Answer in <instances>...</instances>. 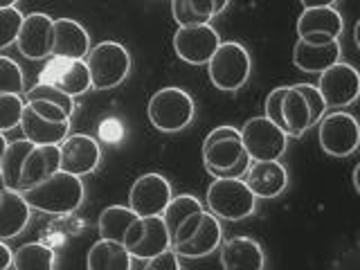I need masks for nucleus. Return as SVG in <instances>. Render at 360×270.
Returning a JSON list of instances; mask_svg holds the SVG:
<instances>
[{
    "label": "nucleus",
    "mask_w": 360,
    "mask_h": 270,
    "mask_svg": "<svg viewBox=\"0 0 360 270\" xmlns=\"http://www.w3.org/2000/svg\"><path fill=\"white\" fill-rule=\"evenodd\" d=\"M295 88L304 95V99H307V104H309V110H311V129L318 127V122L324 117V112L329 110V106H326V101H324V97L320 93V88L313 86V84H295Z\"/></svg>",
    "instance_id": "c9c22d12"
},
{
    "label": "nucleus",
    "mask_w": 360,
    "mask_h": 270,
    "mask_svg": "<svg viewBox=\"0 0 360 270\" xmlns=\"http://www.w3.org/2000/svg\"><path fill=\"white\" fill-rule=\"evenodd\" d=\"M22 90H25V75L20 65L9 56L0 54V93L22 95Z\"/></svg>",
    "instance_id": "72a5a7b5"
},
{
    "label": "nucleus",
    "mask_w": 360,
    "mask_h": 270,
    "mask_svg": "<svg viewBox=\"0 0 360 270\" xmlns=\"http://www.w3.org/2000/svg\"><path fill=\"white\" fill-rule=\"evenodd\" d=\"M174 191L172 183L162 174H144L131 185L129 191V207L138 214V217H158L162 214L167 202L172 200Z\"/></svg>",
    "instance_id": "f8f14e48"
},
{
    "label": "nucleus",
    "mask_w": 360,
    "mask_h": 270,
    "mask_svg": "<svg viewBox=\"0 0 360 270\" xmlns=\"http://www.w3.org/2000/svg\"><path fill=\"white\" fill-rule=\"evenodd\" d=\"M59 169H61L59 144H34L32 151L25 158V162H22L18 191H25L34 185L43 183L45 178H50L54 172H59Z\"/></svg>",
    "instance_id": "a211bd4d"
},
{
    "label": "nucleus",
    "mask_w": 360,
    "mask_h": 270,
    "mask_svg": "<svg viewBox=\"0 0 360 270\" xmlns=\"http://www.w3.org/2000/svg\"><path fill=\"white\" fill-rule=\"evenodd\" d=\"M90 82L95 90H110L124 84L131 75V54L117 41H101L86 56Z\"/></svg>",
    "instance_id": "39448f33"
},
{
    "label": "nucleus",
    "mask_w": 360,
    "mask_h": 270,
    "mask_svg": "<svg viewBox=\"0 0 360 270\" xmlns=\"http://www.w3.org/2000/svg\"><path fill=\"white\" fill-rule=\"evenodd\" d=\"M207 75L214 88L223 90V93H236L252 75L250 52L236 41H221L217 52L207 61Z\"/></svg>",
    "instance_id": "7ed1b4c3"
},
{
    "label": "nucleus",
    "mask_w": 360,
    "mask_h": 270,
    "mask_svg": "<svg viewBox=\"0 0 360 270\" xmlns=\"http://www.w3.org/2000/svg\"><path fill=\"white\" fill-rule=\"evenodd\" d=\"M90 34L82 22L72 18H56L54 20V37H52V56L63 59H86L90 52Z\"/></svg>",
    "instance_id": "6ab92c4d"
},
{
    "label": "nucleus",
    "mask_w": 360,
    "mask_h": 270,
    "mask_svg": "<svg viewBox=\"0 0 360 270\" xmlns=\"http://www.w3.org/2000/svg\"><path fill=\"white\" fill-rule=\"evenodd\" d=\"M59 149H61V169L79 178L93 174L101 162V146L93 135L68 133L65 140L59 144Z\"/></svg>",
    "instance_id": "4468645a"
},
{
    "label": "nucleus",
    "mask_w": 360,
    "mask_h": 270,
    "mask_svg": "<svg viewBox=\"0 0 360 270\" xmlns=\"http://www.w3.org/2000/svg\"><path fill=\"white\" fill-rule=\"evenodd\" d=\"M205 202L214 217L223 221H243L257 212V196L243 178H214Z\"/></svg>",
    "instance_id": "20e7f679"
},
{
    "label": "nucleus",
    "mask_w": 360,
    "mask_h": 270,
    "mask_svg": "<svg viewBox=\"0 0 360 270\" xmlns=\"http://www.w3.org/2000/svg\"><path fill=\"white\" fill-rule=\"evenodd\" d=\"M18 5V0H0V9H5V7H16Z\"/></svg>",
    "instance_id": "de8ad7c7"
},
{
    "label": "nucleus",
    "mask_w": 360,
    "mask_h": 270,
    "mask_svg": "<svg viewBox=\"0 0 360 270\" xmlns=\"http://www.w3.org/2000/svg\"><path fill=\"white\" fill-rule=\"evenodd\" d=\"M318 140L326 155L331 158H349L360 146V122L342 108L333 112H324L318 122Z\"/></svg>",
    "instance_id": "423d86ee"
},
{
    "label": "nucleus",
    "mask_w": 360,
    "mask_h": 270,
    "mask_svg": "<svg viewBox=\"0 0 360 270\" xmlns=\"http://www.w3.org/2000/svg\"><path fill=\"white\" fill-rule=\"evenodd\" d=\"M221 45L219 32L210 22L196 25H180L174 34V50L180 61L189 65H207L212 54Z\"/></svg>",
    "instance_id": "6e6552de"
},
{
    "label": "nucleus",
    "mask_w": 360,
    "mask_h": 270,
    "mask_svg": "<svg viewBox=\"0 0 360 270\" xmlns=\"http://www.w3.org/2000/svg\"><path fill=\"white\" fill-rule=\"evenodd\" d=\"M88 270H131L133 257L127 250V245L112 239H99L90 245L86 257Z\"/></svg>",
    "instance_id": "b1692460"
},
{
    "label": "nucleus",
    "mask_w": 360,
    "mask_h": 270,
    "mask_svg": "<svg viewBox=\"0 0 360 270\" xmlns=\"http://www.w3.org/2000/svg\"><path fill=\"white\" fill-rule=\"evenodd\" d=\"M32 99H45V101H52V104H59L70 117L75 112V97H70L68 93H63V90H59L52 84L39 82L37 86H32L25 93V101H32Z\"/></svg>",
    "instance_id": "473e14b6"
},
{
    "label": "nucleus",
    "mask_w": 360,
    "mask_h": 270,
    "mask_svg": "<svg viewBox=\"0 0 360 270\" xmlns=\"http://www.w3.org/2000/svg\"><path fill=\"white\" fill-rule=\"evenodd\" d=\"M7 138H5V133L0 131V167H3V155H5V149H7Z\"/></svg>",
    "instance_id": "c03bdc74"
},
{
    "label": "nucleus",
    "mask_w": 360,
    "mask_h": 270,
    "mask_svg": "<svg viewBox=\"0 0 360 270\" xmlns=\"http://www.w3.org/2000/svg\"><path fill=\"white\" fill-rule=\"evenodd\" d=\"M32 142L30 140H14L7 144L5 155H3V167H0V178H3L5 189H20V172H22V162H25L27 153L32 151Z\"/></svg>",
    "instance_id": "cd10ccee"
},
{
    "label": "nucleus",
    "mask_w": 360,
    "mask_h": 270,
    "mask_svg": "<svg viewBox=\"0 0 360 270\" xmlns=\"http://www.w3.org/2000/svg\"><path fill=\"white\" fill-rule=\"evenodd\" d=\"M140 217L135 214L129 205H110L99 214L97 221V230H99V239H112L124 243L129 230L133 228V223Z\"/></svg>",
    "instance_id": "bb28decb"
},
{
    "label": "nucleus",
    "mask_w": 360,
    "mask_h": 270,
    "mask_svg": "<svg viewBox=\"0 0 360 270\" xmlns=\"http://www.w3.org/2000/svg\"><path fill=\"white\" fill-rule=\"evenodd\" d=\"M281 115H284L288 138H302L311 129V110L304 95L295 86H288L284 101H281Z\"/></svg>",
    "instance_id": "a878e982"
},
{
    "label": "nucleus",
    "mask_w": 360,
    "mask_h": 270,
    "mask_svg": "<svg viewBox=\"0 0 360 270\" xmlns=\"http://www.w3.org/2000/svg\"><path fill=\"white\" fill-rule=\"evenodd\" d=\"M52 37H54V18L41 11L22 16V25L16 39L18 52L30 61H43L52 56Z\"/></svg>",
    "instance_id": "ddd939ff"
},
{
    "label": "nucleus",
    "mask_w": 360,
    "mask_h": 270,
    "mask_svg": "<svg viewBox=\"0 0 360 270\" xmlns=\"http://www.w3.org/2000/svg\"><path fill=\"white\" fill-rule=\"evenodd\" d=\"M243 180L257 198L270 200L288 189V169L279 160H252Z\"/></svg>",
    "instance_id": "2eb2a0df"
},
{
    "label": "nucleus",
    "mask_w": 360,
    "mask_h": 270,
    "mask_svg": "<svg viewBox=\"0 0 360 270\" xmlns=\"http://www.w3.org/2000/svg\"><path fill=\"white\" fill-rule=\"evenodd\" d=\"M39 82L52 84L75 99L93 88L86 59H63V56H48V63L43 65Z\"/></svg>",
    "instance_id": "9d476101"
},
{
    "label": "nucleus",
    "mask_w": 360,
    "mask_h": 270,
    "mask_svg": "<svg viewBox=\"0 0 360 270\" xmlns=\"http://www.w3.org/2000/svg\"><path fill=\"white\" fill-rule=\"evenodd\" d=\"M340 59H342V45L338 39L329 43H307L300 39L295 43V48H292V63H295L297 70L309 75H320Z\"/></svg>",
    "instance_id": "f3484780"
},
{
    "label": "nucleus",
    "mask_w": 360,
    "mask_h": 270,
    "mask_svg": "<svg viewBox=\"0 0 360 270\" xmlns=\"http://www.w3.org/2000/svg\"><path fill=\"white\" fill-rule=\"evenodd\" d=\"M27 104L39 112L41 117L45 120H52V122H65L70 120V115L59 106V104H52V101H45V99H32Z\"/></svg>",
    "instance_id": "58836bf2"
},
{
    "label": "nucleus",
    "mask_w": 360,
    "mask_h": 270,
    "mask_svg": "<svg viewBox=\"0 0 360 270\" xmlns=\"http://www.w3.org/2000/svg\"><path fill=\"white\" fill-rule=\"evenodd\" d=\"M20 129L25 140H30L32 144H61L65 140V135L70 133V120L65 122L45 120L25 101L20 115Z\"/></svg>",
    "instance_id": "412c9836"
},
{
    "label": "nucleus",
    "mask_w": 360,
    "mask_h": 270,
    "mask_svg": "<svg viewBox=\"0 0 360 270\" xmlns=\"http://www.w3.org/2000/svg\"><path fill=\"white\" fill-rule=\"evenodd\" d=\"M142 219H144V230L140 234V239L129 248L135 262H146V259L155 257L158 252L172 248V236H169L162 214H158V217H142Z\"/></svg>",
    "instance_id": "5701e85b"
},
{
    "label": "nucleus",
    "mask_w": 360,
    "mask_h": 270,
    "mask_svg": "<svg viewBox=\"0 0 360 270\" xmlns=\"http://www.w3.org/2000/svg\"><path fill=\"white\" fill-rule=\"evenodd\" d=\"M221 243H223L221 219L214 217L212 212H202V221L198 225V230L191 234L187 241L172 245V248L180 255V259H202V257H210L212 252H217Z\"/></svg>",
    "instance_id": "dca6fc26"
},
{
    "label": "nucleus",
    "mask_w": 360,
    "mask_h": 270,
    "mask_svg": "<svg viewBox=\"0 0 360 270\" xmlns=\"http://www.w3.org/2000/svg\"><path fill=\"white\" fill-rule=\"evenodd\" d=\"M300 3L304 9H309V7H335L338 0H300Z\"/></svg>",
    "instance_id": "79ce46f5"
},
{
    "label": "nucleus",
    "mask_w": 360,
    "mask_h": 270,
    "mask_svg": "<svg viewBox=\"0 0 360 270\" xmlns=\"http://www.w3.org/2000/svg\"><path fill=\"white\" fill-rule=\"evenodd\" d=\"M22 106H25V97L14 93H0V131L7 133L11 129L20 127Z\"/></svg>",
    "instance_id": "2f4dec72"
},
{
    "label": "nucleus",
    "mask_w": 360,
    "mask_h": 270,
    "mask_svg": "<svg viewBox=\"0 0 360 270\" xmlns=\"http://www.w3.org/2000/svg\"><path fill=\"white\" fill-rule=\"evenodd\" d=\"M250 165H252L250 153L243 151L239 160H236L232 167H228V169H223V172H219L214 178H245V174H248V169H250Z\"/></svg>",
    "instance_id": "ea45409f"
},
{
    "label": "nucleus",
    "mask_w": 360,
    "mask_h": 270,
    "mask_svg": "<svg viewBox=\"0 0 360 270\" xmlns=\"http://www.w3.org/2000/svg\"><path fill=\"white\" fill-rule=\"evenodd\" d=\"M241 142L252 160H279L288 149V133L266 115L250 117L241 129Z\"/></svg>",
    "instance_id": "0eeeda50"
},
{
    "label": "nucleus",
    "mask_w": 360,
    "mask_h": 270,
    "mask_svg": "<svg viewBox=\"0 0 360 270\" xmlns=\"http://www.w3.org/2000/svg\"><path fill=\"white\" fill-rule=\"evenodd\" d=\"M146 115L155 131L160 133H180L185 131L196 115V104L191 95L183 88L169 86L158 90V93L149 99L146 106Z\"/></svg>",
    "instance_id": "f03ea898"
},
{
    "label": "nucleus",
    "mask_w": 360,
    "mask_h": 270,
    "mask_svg": "<svg viewBox=\"0 0 360 270\" xmlns=\"http://www.w3.org/2000/svg\"><path fill=\"white\" fill-rule=\"evenodd\" d=\"M241 131L234 127H217L207 133L202 142V165L210 176H217L223 169L232 167L243 153Z\"/></svg>",
    "instance_id": "9b49d317"
},
{
    "label": "nucleus",
    "mask_w": 360,
    "mask_h": 270,
    "mask_svg": "<svg viewBox=\"0 0 360 270\" xmlns=\"http://www.w3.org/2000/svg\"><path fill=\"white\" fill-rule=\"evenodd\" d=\"M354 187H356V191H358V194H360V162L354 167Z\"/></svg>",
    "instance_id": "a18cd8bd"
},
{
    "label": "nucleus",
    "mask_w": 360,
    "mask_h": 270,
    "mask_svg": "<svg viewBox=\"0 0 360 270\" xmlns=\"http://www.w3.org/2000/svg\"><path fill=\"white\" fill-rule=\"evenodd\" d=\"M228 5H230V0H214V16L223 14V11L228 9Z\"/></svg>",
    "instance_id": "37998d69"
},
{
    "label": "nucleus",
    "mask_w": 360,
    "mask_h": 270,
    "mask_svg": "<svg viewBox=\"0 0 360 270\" xmlns=\"http://www.w3.org/2000/svg\"><path fill=\"white\" fill-rule=\"evenodd\" d=\"M56 266V257L50 245L32 241L20 245L11 259V268L16 270H52Z\"/></svg>",
    "instance_id": "c85d7f7f"
},
{
    "label": "nucleus",
    "mask_w": 360,
    "mask_h": 270,
    "mask_svg": "<svg viewBox=\"0 0 360 270\" xmlns=\"http://www.w3.org/2000/svg\"><path fill=\"white\" fill-rule=\"evenodd\" d=\"M202 210V202L191 196V194H180V196H172V200L167 202V207L162 212V219L167 223L169 236H174V232L178 230V225L185 219H189L191 214H196Z\"/></svg>",
    "instance_id": "7c9ffc66"
},
{
    "label": "nucleus",
    "mask_w": 360,
    "mask_h": 270,
    "mask_svg": "<svg viewBox=\"0 0 360 270\" xmlns=\"http://www.w3.org/2000/svg\"><path fill=\"white\" fill-rule=\"evenodd\" d=\"M20 194L25 196L32 210L52 214V217H65V214H72L82 207L86 198V187L79 176L59 169L50 178H45L43 183L20 191Z\"/></svg>",
    "instance_id": "f257e3e1"
},
{
    "label": "nucleus",
    "mask_w": 360,
    "mask_h": 270,
    "mask_svg": "<svg viewBox=\"0 0 360 270\" xmlns=\"http://www.w3.org/2000/svg\"><path fill=\"white\" fill-rule=\"evenodd\" d=\"M32 207L25 196L16 189H5L0 194V239L9 241L27 228Z\"/></svg>",
    "instance_id": "4be33fe9"
},
{
    "label": "nucleus",
    "mask_w": 360,
    "mask_h": 270,
    "mask_svg": "<svg viewBox=\"0 0 360 270\" xmlns=\"http://www.w3.org/2000/svg\"><path fill=\"white\" fill-rule=\"evenodd\" d=\"M11 259H14V252H11L9 245L0 239V270H9L11 268Z\"/></svg>",
    "instance_id": "a19ab883"
},
{
    "label": "nucleus",
    "mask_w": 360,
    "mask_h": 270,
    "mask_svg": "<svg viewBox=\"0 0 360 270\" xmlns=\"http://www.w3.org/2000/svg\"><path fill=\"white\" fill-rule=\"evenodd\" d=\"M22 25V14L16 7H5L0 9V50L16 45L18 32Z\"/></svg>",
    "instance_id": "f704fd0d"
},
{
    "label": "nucleus",
    "mask_w": 360,
    "mask_h": 270,
    "mask_svg": "<svg viewBox=\"0 0 360 270\" xmlns=\"http://www.w3.org/2000/svg\"><path fill=\"white\" fill-rule=\"evenodd\" d=\"M221 268L225 270H264V248L250 236H232L221 243Z\"/></svg>",
    "instance_id": "aec40b11"
},
{
    "label": "nucleus",
    "mask_w": 360,
    "mask_h": 270,
    "mask_svg": "<svg viewBox=\"0 0 360 270\" xmlns=\"http://www.w3.org/2000/svg\"><path fill=\"white\" fill-rule=\"evenodd\" d=\"M322 32L333 39H340L345 32V18L335 7H309L297 18V37Z\"/></svg>",
    "instance_id": "393cba45"
},
{
    "label": "nucleus",
    "mask_w": 360,
    "mask_h": 270,
    "mask_svg": "<svg viewBox=\"0 0 360 270\" xmlns=\"http://www.w3.org/2000/svg\"><path fill=\"white\" fill-rule=\"evenodd\" d=\"M144 268H151V270H180L183 264H180V255L174 250V248H167V250L158 252L155 257L146 259Z\"/></svg>",
    "instance_id": "4c0bfd02"
},
{
    "label": "nucleus",
    "mask_w": 360,
    "mask_h": 270,
    "mask_svg": "<svg viewBox=\"0 0 360 270\" xmlns=\"http://www.w3.org/2000/svg\"><path fill=\"white\" fill-rule=\"evenodd\" d=\"M318 88L329 108H347L360 99V72L352 63L338 61L320 72Z\"/></svg>",
    "instance_id": "1a4fd4ad"
},
{
    "label": "nucleus",
    "mask_w": 360,
    "mask_h": 270,
    "mask_svg": "<svg viewBox=\"0 0 360 270\" xmlns=\"http://www.w3.org/2000/svg\"><path fill=\"white\" fill-rule=\"evenodd\" d=\"M354 43H356V48L360 50V18L356 20V25H354Z\"/></svg>",
    "instance_id": "49530a36"
},
{
    "label": "nucleus",
    "mask_w": 360,
    "mask_h": 270,
    "mask_svg": "<svg viewBox=\"0 0 360 270\" xmlns=\"http://www.w3.org/2000/svg\"><path fill=\"white\" fill-rule=\"evenodd\" d=\"M172 16L180 25H196L214 18V0H172Z\"/></svg>",
    "instance_id": "c756f323"
},
{
    "label": "nucleus",
    "mask_w": 360,
    "mask_h": 270,
    "mask_svg": "<svg viewBox=\"0 0 360 270\" xmlns=\"http://www.w3.org/2000/svg\"><path fill=\"white\" fill-rule=\"evenodd\" d=\"M288 86H277L275 90H270L268 97H266V104H264V115L268 120H273L279 129L286 131V124H284V115H281V101H284Z\"/></svg>",
    "instance_id": "e433bc0d"
}]
</instances>
